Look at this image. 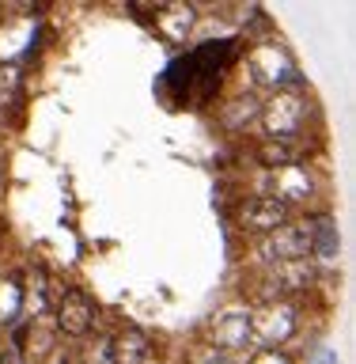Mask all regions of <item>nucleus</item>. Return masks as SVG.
Wrapping results in <instances>:
<instances>
[{
	"label": "nucleus",
	"instance_id": "f257e3e1",
	"mask_svg": "<svg viewBox=\"0 0 356 364\" xmlns=\"http://www.w3.org/2000/svg\"><path fill=\"white\" fill-rule=\"evenodd\" d=\"M307 110H311V102H307L303 91H296V87L273 91L269 102H261V125H266V133L273 141H292L307 125Z\"/></svg>",
	"mask_w": 356,
	"mask_h": 364
},
{
	"label": "nucleus",
	"instance_id": "f03ea898",
	"mask_svg": "<svg viewBox=\"0 0 356 364\" xmlns=\"http://www.w3.org/2000/svg\"><path fill=\"white\" fill-rule=\"evenodd\" d=\"M254 341V326H250V311L247 307H224L209 318V346L216 353L232 357L235 349H247Z\"/></svg>",
	"mask_w": 356,
	"mask_h": 364
},
{
	"label": "nucleus",
	"instance_id": "7ed1b4c3",
	"mask_svg": "<svg viewBox=\"0 0 356 364\" xmlns=\"http://www.w3.org/2000/svg\"><path fill=\"white\" fill-rule=\"evenodd\" d=\"M261 262L269 266H284V262H303L311 255V239H307V224L303 220H288L277 232H269L258 247Z\"/></svg>",
	"mask_w": 356,
	"mask_h": 364
},
{
	"label": "nucleus",
	"instance_id": "20e7f679",
	"mask_svg": "<svg viewBox=\"0 0 356 364\" xmlns=\"http://www.w3.org/2000/svg\"><path fill=\"white\" fill-rule=\"evenodd\" d=\"M250 73H254V80L261 87H269V91H284L288 84H300V80H303L300 68H296L273 42L258 46V50L250 53Z\"/></svg>",
	"mask_w": 356,
	"mask_h": 364
},
{
	"label": "nucleus",
	"instance_id": "39448f33",
	"mask_svg": "<svg viewBox=\"0 0 356 364\" xmlns=\"http://www.w3.org/2000/svg\"><path fill=\"white\" fill-rule=\"evenodd\" d=\"M288 220H292V209L281 198H273V193H254V198H247L243 209H239V224H243L247 232H258V235L277 232V228H284Z\"/></svg>",
	"mask_w": 356,
	"mask_h": 364
},
{
	"label": "nucleus",
	"instance_id": "423d86ee",
	"mask_svg": "<svg viewBox=\"0 0 356 364\" xmlns=\"http://www.w3.org/2000/svg\"><path fill=\"white\" fill-rule=\"evenodd\" d=\"M53 326L68 338H87L91 330H95V304H91L80 289H68L61 300H57Z\"/></svg>",
	"mask_w": 356,
	"mask_h": 364
},
{
	"label": "nucleus",
	"instance_id": "0eeeda50",
	"mask_svg": "<svg viewBox=\"0 0 356 364\" xmlns=\"http://www.w3.org/2000/svg\"><path fill=\"white\" fill-rule=\"evenodd\" d=\"M250 326H254V338L266 349H277L281 341H288L296 334V307L288 304H266L258 307V315H250Z\"/></svg>",
	"mask_w": 356,
	"mask_h": 364
},
{
	"label": "nucleus",
	"instance_id": "6e6552de",
	"mask_svg": "<svg viewBox=\"0 0 356 364\" xmlns=\"http://www.w3.org/2000/svg\"><path fill=\"white\" fill-rule=\"evenodd\" d=\"M152 357V338L144 330L125 326L114 338H107V360L110 364H148Z\"/></svg>",
	"mask_w": 356,
	"mask_h": 364
},
{
	"label": "nucleus",
	"instance_id": "1a4fd4ad",
	"mask_svg": "<svg viewBox=\"0 0 356 364\" xmlns=\"http://www.w3.org/2000/svg\"><path fill=\"white\" fill-rule=\"evenodd\" d=\"M307 239H311V250L318 258H338L341 255V235H338V224L330 213H315L307 216Z\"/></svg>",
	"mask_w": 356,
	"mask_h": 364
},
{
	"label": "nucleus",
	"instance_id": "9d476101",
	"mask_svg": "<svg viewBox=\"0 0 356 364\" xmlns=\"http://www.w3.org/2000/svg\"><path fill=\"white\" fill-rule=\"evenodd\" d=\"M254 156H258V164L261 167H269V171H281V167H292V164H300V144L296 141H261L254 148Z\"/></svg>",
	"mask_w": 356,
	"mask_h": 364
},
{
	"label": "nucleus",
	"instance_id": "9b49d317",
	"mask_svg": "<svg viewBox=\"0 0 356 364\" xmlns=\"http://www.w3.org/2000/svg\"><path fill=\"white\" fill-rule=\"evenodd\" d=\"M23 296H27L23 281L16 277V273H4V277H0V323H16V315L23 307Z\"/></svg>",
	"mask_w": 356,
	"mask_h": 364
},
{
	"label": "nucleus",
	"instance_id": "f8f14e48",
	"mask_svg": "<svg viewBox=\"0 0 356 364\" xmlns=\"http://www.w3.org/2000/svg\"><path fill=\"white\" fill-rule=\"evenodd\" d=\"M250 364H292V360H288V353H277V349H261V353H258V357L250 360Z\"/></svg>",
	"mask_w": 356,
	"mask_h": 364
},
{
	"label": "nucleus",
	"instance_id": "ddd939ff",
	"mask_svg": "<svg viewBox=\"0 0 356 364\" xmlns=\"http://www.w3.org/2000/svg\"><path fill=\"white\" fill-rule=\"evenodd\" d=\"M193 364H235V360L227 357V353H216V349H209V353H201V357L193 360Z\"/></svg>",
	"mask_w": 356,
	"mask_h": 364
},
{
	"label": "nucleus",
	"instance_id": "4468645a",
	"mask_svg": "<svg viewBox=\"0 0 356 364\" xmlns=\"http://www.w3.org/2000/svg\"><path fill=\"white\" fill-rule=\"evenodd\" d=\"M311 364H338V353H334V349H315Z\"/></svg>",
	"mask_w": 356,
	"mask_h": 364
},
{
	"label": "nucleus",
	"instance_id": "2eb2a0df",
	"mask_svg": "<svg viewBox=\"0 0 356 364\" xmlns=\"http://www.w3.org/2000/svg\"><path fill=\"white\" fill-rule=\"evenodd\" d=\"M8 353V341H4V330H0V357Z\"/></svg>",
	"mask_w": 356,
	"mask_h": 364
}]
</instances>
